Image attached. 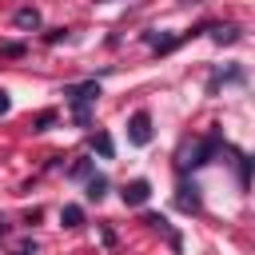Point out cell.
Listing matches in <instances>:
<instances>
[{"instance_id":"11","label":"cell","mask_w":255,"mask_h":255,"mask_svg":"<svg viewBox=\"0 0 255 255\" xmlns=\"http://www.w3.org/2000/svg\"><path fill=\"white\" fill-rule=\"evenodd\" d=\"M96 151H100L104 159H112V151H116V143H112V135H108V131H100V135H96Z\"/></svg>"},{"instance_id":"10","label":"cell","mask_w":255,"mask_h":255,"mask_svg":"<svg viewBox=\"0 0 255 255\" xmlns=\"http://www.w3.org/2000/svg\"><path fill=\"white\" fill-rule=\"evenodd\" d=\"M211 40H215V44H235V40H239V28H231V24H219V28L211 32Z\"/></svg>"},{"instance_id":"12","label":"cell","mask_w":255,"mask_h":255,"mask_svg":"<svg viewBox=\"0 0 255 255\" xmlns=\"http://www.w3.org/2000/svg\"><path fill=\"white\" fill-rule=\"evenodd\" d=\"M247 183H251V159L239 155V187H247Z\"/></svg>"},{"instance_id":"4","label":"cell","mask_w":255,"mask_h":255,"mask_svg":"<svg viewBox=\"0 0 255 255\" xmlns=\"http://www.w3.org/2000/svg\"><path fill=\"white\" fill-rule=\"evenodd\" d=\"M120 195H124V203H128V207H143V203H147V195H151V183H147V179H131V183H124V191H120Z\"/></svg>"},{"instance_id":"13","label":"cell","mask_w":255,"mask_h":255,"mask_svg":"<svg viewBox=\"0 0 255 255\" xmlns=\"http://www.w3.org/2000/svg\"><path fill=\"white\" fill-rule=\"evenodd\" d=\"M52 124H56V112H40L36 116V131H48Z\"/></svg>"},{"instance_id":"2","label":"cell","mask_w":255,"mask_h":255,"mask_svg":"<svg viewBox=\"0 0 255 255\" xmlns=\"http://www.w3.org/2000/svg\"><path fill=\"white\" fill-rule=\"evenodd\" d=\"M219 147H223V135H219V131L203 135V139L191 147V159H183V167H187V163H191V167H203V163H211V155H215Z\"/></svg>"},{"instance_id":"14","label":"cell","mask_w":255,"mask_h":255,"mask_svg":"<svg viewBox=\"0 0 255 255\" xmlns=\"http://www.w3.org/2000/svg\"><path fill=\"white\" fill-rule=\"evenodd\" d=\"M68 175H72V179H84V175H92V163H88V159H80V163H76Z\"/></svg>"},{"instance_id":"6","label":"cell","mask_w":255,"mask_h":255,"mask_svg":"<svg viewBox=\"0 0 255 255\" xmlns=\"http://www.w3.org/2000/svg\"><path fill=\"white\" fill-rule=\"evenodd\" d=\"M84 195H88L92 203H100V199L108 195V175H100V171H92V175H88V191H84Z\"/></svg>"},{"instance_id":"18","label":"cell","mask_w":255,"mask_h":255,"mask_svg":"<svg viewBox=\"0 0 255 255\" xmlns=\"http://www.w3.org/2000/svg\"><path fill=\"white\" fill-rule=\"evenodd\" d=\"M16 255H24V251H16Z\"/></svg>"},{"instance_id":"8","label":"cell","mask_w":255,"mask_h":255,"mask_svg":"<svg viewBox=\"0 0 255 255\" xmlns=\"http://www.w3.org/2000/svg\"><path fill=\"white\" fill-rule=\"evenodd\" d=\"M12 24H16V28H24V32H28V28H40V12H36V8H16Z\"/></svg>"},{"instance_id":"9","label":"cell","mask_w":255,"mask_h":255,"mask_svg":"<svg viewBox=\"0 0 255 255\" xmlns=\"http://www.w3.org/2000/svg\"><path fill=\"white\" fill-rule=\"evenodd\" d=\"M179 207L183 211H199V195H195V183H179Z\"/></svg>"},{"instance_id":"15","label":"cell","mask_w":255,"mask_h":255,"mask_svg":"<svg viewBox=\"0 0 255 255\" xmlns=\"http://www.w3.org/2000/svg\"><path fill=\"white\" fill-rule=\"evenodd\" d=\"M0 52H4V56H24V44H20V40H12V44H4Z\"/></svg>"},{"instance_id":"16","label":"cell","mask_w":255,"mask_h":255,"mask_svg":"<svg viewBox=\"0 0 255 255\" xmlns=\"http://www.w3.org/2000/svg\"><path fill=\"white\" fill-rule=\"evenodd\" d=\"M8 112H12V96L0 88V116H8Z\"/></svg>"},{"instance_id":"5","label":"cell","mask_w":255,"mask_h":255,"mask_svg":"<svg viewBox=\"0 0 255 255\" xmlns=\"http://www.w3.org/2000/svg\"><path fill=\"white\" fill-rule=\"evenodd\" d=\"M219 84H243V72L239 68H219V72H211V80H207V96H215L219 92Z\"/></svg>"},{"instance_id":"1","label":"cell","mask_w":255,"mask_h":255,"mask_svg":"<svg viewBox=\"0 0 255 255\" xmlns=\"http://www.w3.org/2000/svg\"><path fill=\"white\" fill-rule=\"evenodd\" d=\"M64 96H68V104H72V120H76L80 128H88V124H92V104L100 100V84H96V80L68 84V88H64Z\"/></svg>"},{"instance_id":"17","label":"cell","mask_w":255,"mask_h":255,"mask_svg":"<svg viewBox=\"0 0 255 255\" xmlns=\"http://www.w3.org/2000/svg\"><path fill=\"white\" fill-rule=\"evenodd\" d=\"M0 235H8V219L4 215H0Z\"/></svg>"},{"instance_id":"7","label":"cell","mask_w":255,"mask_h":255,"mask_svg":"<svg viewBox=\"0 0 255 255\" xmlns=\"http://www.w3.org/2000/svg\"><path fill=\"white\" fill-rule=\"evenodd\" d=\"M60 223L72 227V231L84 227V207H80V203H64V207H60Z\"/></svg>"},{"instance_id":"3","label":"cell","mask_w":255,"mask_h":255,"mask_svg":"<svg viewBox=\"0 0 255 255\" xmlns=\"http://www.w3.org/2000/svg\"><path fill=\"white\" fill-rule=\"evenodd\" d=\"M128 139H131L135 147H147V143H151V116H147V112H135V116L128 120Z\"/></svg>"}]
</instances>
